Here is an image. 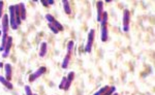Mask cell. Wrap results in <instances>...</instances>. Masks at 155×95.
<instances>
[{"mask_svg":"<svg viewBox=\"0 0 155 95\" xmlns=\"http://www.w3.org/2000/svg\"><path fill=\"white\" fill-rule=\"evenodd\" d=\"M100 27H101V31H100V37H101V42H106L108 40L109 32H108V12H104L102 14V18L100 21Z\"/></svg>","mask_w":155,"mask_h":95,"instance_id":"6da1fadb","label":"cell"},{"mask_svg":"<svg viewBox=\"0 0 155 95\" xmlns=\"http://www.w3.org/2000/svg\"><path fill=\"white\" fill-rule=\"evenodd\" d=\"M8 17H10V27L12 30H17L19 28L18 24L16 21V15H15V5L8 6Z\"/></svg>","mask_w":155,"mask_h":95,"instance_id":"7a4b0ae2","label":"cell"},{"mask_svg":"<svg viewBox=\"0 0 155 95\" xmlns=\"http://www.w3.org/2000/svg\"><path fill=\"white\" fill-rule=\"evenodd\" d=\"M94 37H95V30L94 29H90V31L88 32V36H87L86 46H85V52H86L87 54L91 53L93 42H94Z\"/></svg>","mask_w":155,"mask_h":95,"instance_id":"3957f363","label":"cell"},{"mask_svg":"<svg viewBox=\"0 0 155 95\" xmlns=\"http://www.w3.org/2000/svg\"><path fill=\"white\" fill-rule=\"evenodd\" d=\"M130 27V12L128 10H124L123 12V21H122V30L127 33Z\"/></svg>","mask_w":155,"mask_h":95,"instance_id":"277c9868","label":"cell"},{"mask_svg":"<svg viewBox=\"0 0 155 95\" xmlns=\"http://www.w3.org/2000/svg\"><path fill=\"white\" fill-rule=\"evenodd\" d=\"M45 18H46V20H47L48 23H49V24H52V25L55 26V27L58 29L59 32H60V31H63V30H64V27H63L62 24L59 23L58 21L56 20V19L54 18V17L52 16L51 14H47V15L45 16Z\"/></svg>","mask_w":155,"mask_h":95,"instance_id":"5b68a950","label":"cell"},{"mask_svg":"<svg viewBox=\"0 0 155 95\" xmlns=\"http://www.w3.org/2000/svg\"><path fill=\"white\" fill-rule=\"evenodd\" d=\"M46 71H47V67H46V66H40L38 69H36L33 73H31V75H29V82L30 83H33L34 81L39 79Z\"/></svg>","mask_w":155,"mask_h":95,"instance_id":"8992f818","label":"cell"},{"mask_svg":"<svg viewBox=\"0 0 155 95\" xmlns=\"http://www.w3.org/2000/svg\"><path fill=\"white\" fill-rule=\"evenodd\" d=\"M10 29V17L8 14H3V17L1 19V31L3 34H7Z\"/></svg>","mask_w":155,"mask_h":95,"instance_id":"52a82bcc","label":"cell"},{"mask_svg":"<svg viewBox=\"0 0 155 95\" xmlns=\"http://www.w3.org/2000/svg\"><path fill=\"white\" fill-rule=\"evenodd\" d=\"M12 47V36H8L7 42H6V46H5V48H4V51L2 52V57H3L4 59L8 57Z\"/></svg>","mask_w":155,"mask_h":95,"instance_id":"ba28073f","label":"cell"},{"mask_svg":"<svg viewBox=\"0 0 155 95\" xmlns=\"http://www.w3.org/2000/svg\"><path fill=\"white\" fill-rule=\"evenodd\" d=\"M96 10H97V18L96 21L98 23H100L102 18V14H104V1H98L96 3Z\"/></svg>","mask_w":155,"mask_h":95,"instance_id":"9c48e42d","label":"cell"},{"mask_svg":"<svg viewBox=\"0 0 155 95\" xmlns=\"http://www.w3.org/2000/svg\"><path fill=\"white\" fill-rule=\"evenodd\" d=\"M3 67H4V72H5V79L6 80H8V81H10L12 80V64L10 63H5L3 65Z\"/></svg>","mask_w":155,"mask_h":95,"instance_id":"30bf717a","label":"cell"},{"mask_svg":"<svg viewBox=\"0 0 155 95\" xmlns=\"http://www.w3.org/2000/svg\"><path fill=\"white\" fill-rule=\"evenodd\" d=\"M73 79H75V71H69L68 75H66V84H65V87L63 90L67 91V90L71 88V84H73Z\"/></svg>","mask_w":155,"mask_h":95,"instance_id":"8fae6325","label":"cell"},{"mask_svg":"<svg viewBox=\"0 0 155 95\" xmlns=\"http://www.w3.org/2000/svg\"><path fill=\"white\" fill-rule=\"evenodd\" d=\"M0 84H2V85H3L4 87H5L6 89H8V90L14 89V85L12 84V82L8 81V80H6L5 77H4L3 75H0Z\"/></svg>","mask_w":155,"mask_h":95,"instance_id":"7c38bea8","label":"cell"},{"mask_svg":"<svg viewBox=\"0 0 155 95\" xmlns=\"http://www.w3.org/2000/svg\"><path fill=\"white\" fill-rule=\"evenodd\" d=\"M48 53V44L47 42H43L40 44V48H39V57L43 58Z\"/></svg>","mask_w":155,"mask_h":95,"instance_id":"4fadbf2b","label":"cell"},{"mask_svg":"<svg viewBox=\"0 0 155 95\" xmlns=\"http://www.w3.org/2000/svg\"><path fill=\"white\" fill-rule=\"evenodd\" d=\"M20 6V15H21V20L22 21H25L26 18H27V12H26V6L23 2L19 3Z\"/></svg>","mask_w":155,"mask_h":95,"instance_id":"5bb4252c","label":"cell"},{"mask_svg":"<svg viewBox=\"0 0 155 95\" xmlns=\"http://www.w3.org/2000/svg\"><path fill=\"white\" fill-rule=\"evenodd\" d=\"M71 54L66 53V55H65V57H64V59H63L62 63H61V67H62L63 69H66V68L68 67L69 62H71Z\"/></svg>","mask_w":155,"mask_h":95,"instance_id":"9a60e30c","label":"cell"},{"mask_svg":"<svg viewBox=\"0 0 155 95\" xmlns=\"http://www.w3.org/2000/svg\"><path fill=\"white\" fill-rule=\"evenodd\" d=\"M62 5H63V10H64L65 14L71 15V3H69L68 0H62Z\"/></svg>","mask_w":155,"mask_h":95,"instance_id":"2e32d148","label":"cell"},{"mask_svg":"<svg viewBox=\"0 0 155 95\" xmlns=\"http://www.w3.org/2000/svg\"><path fill=\"white\" fill-rule=\"evenodd\" d=\"M15 15H16V21L18 26L21 25L22 20H21V15H20V6L19 4H15Z\"/></svg>","mask_w":155,"mask_h":95,"instance_id":"e0dca14e","label":"cell"},{"mask_svg":"<svg viewBox=\"0 0 155 95\" xmlns=\"http://www.w3.org/2000/svg\"><path fill=\"white\" fill-rule=\"evenodd\" d=\"M7 38H8V35L7 34H3L2 33V36H1V46H0V52H3L4 51V48L6 46V42H7Z\"/></svg>","mask_w":155,"mask_h":95,"instance_id":"ac0fdd59","label":"cell"},{"mask_svg":"<svg viewBox=\"0 0 155 95\" xmlns=\"http://www.w3.org/2000/svg\"><path fill=\"white\" fill-rule=\"evenodd\" d=\"M73 49H75V42H73V40H69V42H67V45H66V53L73 54Z\"/></svg>","mask_w":155,"mask_h":95,"instance_id":"d6986e66","label":"cell"},{"mask_svg":"<svg viewBox=\"0 0 155 95\" xmlns=\"http://www.w3.org/2000/svg\"><path fill=\"white\" fill-rule=\"evenodd\" d=\"M109 87H110V86H104V87H101V88H100V89L98 90V91L95 92V93L93 94V95H102V94L104 93V92L107 91V90L109 89Z\"/></svg>","mask_w":155,"mask_h":95,"instance_id":"ffe728a7","label":"cell"},{"mask_svg":"<svg viewBox=\"0 0 155 95\" xmlns=\"http://www.w3.org/2000/svg\"><path fill=\"white\" fill-rule=\"evenodd\" d=\"M65 84H66V77H63L62 80H61V82H60V84H59L58 88L60 90H63L64 89V87H65Z\"/></svg>","mask_w":155,"mask_h":95,"instance_id":"44dd1931","label":"cell"},{"mask_svg":"<svg viewBox=\"0 0 155 95\" xmlns=\"http://www.w3.org/2000/svg\"><path fill=\"white\" fill-rule=\"evenodd\" d=\"M48 26H49L50 30H51V31L53 32L54 34H58V32H59V31H58V29L55 27V26H54V25H52V24H49V23H48Z\"/></svg>","mask_w":155,"mask_h":95,"instance_id":"7402d4cb","label":"cell"},{"mask_svg":"<svg viewBox=\"0 0 155 95\" xmlns=\"http://www.w3.org/2000/svg\"><path fill=\"white\" fill-rule=\"evenodd\" d=\"M24 89H25V95H33V93H32L31 88H30V86L26 85Z\"/></svg>","mask_w":155,"mask_h":95,"instance_id":"603a6c76","label":"cell"},{"mask_svg":"<svg viewBox=\"0 0 155 95\" xmlns=\"http://www.w3.org/2000/svg\"><path fill=\"white\" fill-rule=\"evenodd\" d=\"M3 7H4V2L0 1V19H2V17H3Z\"/></svg>","mask_w":155,"mask_h":95,"instance_id":"cb8c5ba5","label":"cell"},{"mask_svg":"<svg viewBox=\"0 0 155 95\" xmlns=\"http://www.w3.org/2000/svg\"><path fill=\"white\" fill-rule=\"evenodd\" d=\"M40 3L43 4V5L45 6V7H48V6H49V4H48V1H47V0H40Z\"/></svg>","mask_w":155,"mask_h":95,"instance_id":"d4e9b609","label":"cell"},{"mask_svg":"<svg viewBox=\"0 0 155 95\" xmlns=\"http://www.w3.org/2000/svg\"><path fill=\"white\" fill-rule=\"evenodd\" d=\"M48 1V4L49 5H53V4H55V0H47Z\"/></svg>","mask_w":155,"mask_h":95,"instance_id":"484cf974","label":"cell"},{"mask_svg":"<svg viewBox=\"0 0 155 95\" xmlns=\"http://www.w3.org/2000/svg\"><path fill=\"white\" fill-rule=\"evenodd\" d=\"M107 3H111V2H113V0H107Z\"/></svg>","mask_w":155,"mask_h":95,"instance_id":"4316f807","label":"cell"},{"mask_svg":"<svg viewBox=\"0 0 155 95\" xmlns=\"http://www.w3.org/2000/svg\"><path fill=\"white\" fill-rule=\"evenodd\" d=\"M3 67V63H2V62H0V68H2Z\"/></svg>","mask_w":155,"mask_h":95,"instance_id":"83f0119b","label":"cell"},{"mask_svg":"<svg viewBox=\"0 0 155 95\" xmlns=\"http://www.w3.org/2000/svg\"><path fill=\"white\" fill-rule=\"evenodd\" d=\"M1 36H2V31L0 30V37H1Z\"/></svg>","mask_w":155,"mask_h":95,"instance_id":"f1b7e54d","label":"cell"},{"mask_svg":"<svg viewBox=\"0 0 155 95\" xmlns=\"http://www.w3.org/2000/svg\"><path fill=\"white\" fill-rule=\"evenodd\" d=\"M112 95H118V93H117V92H115V93H113Z\"/></svg>","mask_w":155,"mask_h":95,"instance_id":"f546056e","label":"cell"},{"mask_svg":"<svg viewBox=\"0 0 155 95\" xmlns=\"http://www.w3.org/2000/svg\"><path fill=\"white\" fill-rule=\"evenodd\" d=\"M33 95H37V94H33Z\"/></svg>","mask_w":155,"mask_h":95,"instance_id":"4dcf8cb0","label":"cell"},{"mask_svg":"<svg viewBox=\"0 0 155 95\" xmlns=\"http://www.w3.org/2000/svg\"><path fill=\"white\" fill-rule=\"evenodd\" d=\"M0 27H1V26H0ZM0 30H1V29H0Z\"/></svg>","mask_w":155,"mask_h":95,"instance_id":"1f68e13d","label":"cell"}]
</instances>
